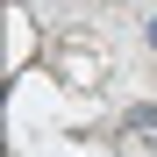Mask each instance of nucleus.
Here are the masks:
<instances>
[{
    "label": "nucleus",
    "mask_w": 157,
    "mask_h": 157,
    "mask_svg": "<svg viewBox=\"0 0 157 157\" xmlns=\"http://www.w3.org/2000/svg\"><path fill=\"white\" fill-rule=\"evenodd\" d=\"M150 43H157V21H150Z\"/></svg>",
    "instance_id": "2"
},
{
    "label": "nucleus",
    "mask_w": 157,
    "mask_h": 157,
    "mask_svg": "<svg viewBox=\"0 0 157 157\" xmlns=\"http://www.w3.org/2000/svg\"><path fill=\"white\" fill-rule=\"evenodd\" d=\"M121 136H136V143H157V107H150V100L121 114Z\"/></svg>",
    "instance_id": "1"
}]
</instances>
